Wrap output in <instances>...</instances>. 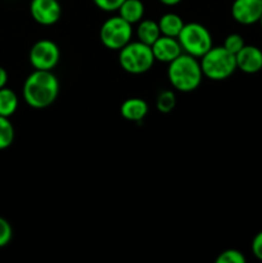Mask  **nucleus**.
<instances>
[{
	"label": "nucleus",
	"instance_id": "nucleus-11",
	"mask_svg": "<svg viewBox=\"0 0 262 263\" xmlns=\"http://www.w3.org/2000/svg\"><path fill=\"white\" fill-rule=\"evenodd\" d=\"M235 59L236 68L244 73H257L262 69V50L254 45H244Z\"/></svg>",
	"mask_w": 262,
	"mask_h": 263
},
{
	"label": "nucleus",
	"instance_id": "nucleus-21",
	"mask_svg": "<svg viewBox=\"0 0 262 263\" xmlns=\"http://www.w3.org/2000/svg\"><path fill=\"white\" fill-rule=\"evenodd\" d=\"M13 229L9 221L0 216V248H4L12 241Z\"/></svg>",
	"mask_w": 262,
	"mask_h": 263
},
{
	"label": "nucleus",
	"instance_id": "nucleus-5",
	"mask_svg": "<svg viewBox=\"0 0 262 263\" xmlns=\"http://www.w3.org/2000/svg\"><path fill=\"white\" fill-rule=\"evenodd\" d=\"M182 51L195 58H202L213 46L212 35L202 23H185L181 32L177 36Z\"/></svg>",
	"mask_w": 262,
	"mask_h": 263
},
{
	"label": "nucleus",
	"instance_id": "nucleus-6",
	"mask_svg": "<svg viewBox=\"0 0 262 263\" xmlns=\"http://www.w3.org/2000/svg\"><path fill=\"white\" fill-rule=\"evenodd\" d=\"M99 37L103 45L109 50H118L127 45L133 37V25L120 15H115L100 26Z\"/></svg>",
	"mask_w": 262,
	"mask_h": 263
},
{
	"label": "nucleus",
	"instance_id": "nucleus-1",
	"mask_svg": "<svg viewBox=\"0 0 262 263\" xmlns=\"http://www.w3.org/2000/svg\"><path fill=\"white\" fill-rule=\"evenodd\" d=\"M59 91L61 84L53 71L33 69L23 82L22 97L26 104L33 109H44L55 102Z\"/></svg>",
	"mask_w": 262,
	"mask_h": 263
},
{
	"label": "nucleus",
	"instance_id": "nucleus-7",
	"mask_svg": "<svg viewBox=\"0 0 262 263\" xmlns=\"http://www.w3.org/2000/svg\"><path fill=\"white\" fill-rule=\"evenodd\" d=\"M28 61L33 69L53 71L61 61V49L49 39L36 41L30 49Z\"/></svg>",
	"mask_w": 262,
	"mask_h": 263
},
{
	"label": "nucleus",
	"instance_id": "nucleus-2",
	"mask_svg": "<svg viewBox=\"0 0 262 263\" xmlns=\"http://www.w3.org/2000/svg\"><path fill=\"white\" fill-rule=\"evenodd\" d=\"M167 79L171 86L180 92H192L199 87L203 80L200 62L195 57L182 53L169 63Z\"/></svg>",
	"mask_w": 262,
	"mask_h": 263
},
{
	"label": "nucleus",
	"instance_id": "nucleus-8",
	"mask_svg": "<svg viewBox=\"0 0 262 263\" xmlns=\"http://www.w3.org/2000/svg\"><path fill=\"white\" fill-rule=\"evenodd\" d=\"M30 13L39 25L53 26L62 17L61 3L59 0H31Z\"/></svg>",
	"mask_w": 262,
	"mask_h": 263
},
{
	"label": "nucleus",
	"instance_id": "nucleus-22",
	"mask_svg": "<svg viewBox=\"0 0 262 263\" xmlns=\"http://www.w3.org/2000/svg\"><path fill=\"white\" fill-rule=\"evenodd\" d=\"M125 0H92L95 7L103 12H117Z\"/></svg>",
	"mask_w": 262,
	"mask_h": 263
},
{
	"label": "nucleus",
	"instance_id": "nucleus-18",
	"mask_svg": "<svg viewBox=\"0 0 262 263\" xmlns=\"http://www.w3.org/2000/svg\"><path fill=\"white\" fill-rule=\"evenodd\" d=\"M156 107L161 113H170L176 107V97L172 90H162L156 99Z\"/></svg>",
	"mask_w": 262,
	"mask_h": 263
},
{
	"label": "nucleus",
	"instance_id": "nucleus-13",
	"mask_svg": "<svg viewBox=\"0 0 262 263\" xmlns=\"http://www.w3.org/2000/svg\"><path fill=\"white\" fill-rule=\"evenodd\" d=\"M117 12L120 17H122L131 25H135L143 20L145 7L141 0H125Z\"/></svg>",
	"mask_w": 262,
	"mask_h": 263
},
{
	"label": "nucleus",
	"instance_id": "nucleus-23",
	"mask_svg": "<svg viewBox=\"0 0 262 263\" xmlns=\"http://www.w3.org/2000/svg\"><path fill=\"white\" fill-rule=\"evenodd\" d=\"M252 253L254 254L256 258L262 261V231H259L252 240Z\"/></svg>",
	"mask_w": 262,
	"mask_h": 263
},
{
	"label": "nucleus",
	"instance_id": "nucleus-27",
	"mask_svg": "<svg viewBox=\"0 0 262 263\" xmlns=\"http://www.w3.org/2000/svg\"><path fill=\"white\" fill-rule=\"evenodd\" d=\"M259 2H261V3H262V0H259Z\"/></svg>",
	"mask_w": 262,
	"mask_h": 263
},
{
	"label": "nucleus",
	"instance_id": "nucleus-10",
	"mask_svg": "<svg viewBox=\"0 0 262 263\" xmlns=\"http://www.w3.org/2000/svg\"><path fill=\"white\" fill-rule=\"evenodd\" d=\"M154 59L162 63H171L174 59H176L180 54H182L181 45H180L177 37H170V36L161 35L157 39L156 43L152 45Z\"/></svg>",
	"mask_w": 262,
	"mask_h": 263
},
{
	"label": "nucleus",
	"instance_id": "nucleus-25",
	"mask_svg": "<svg viewBox=\"0 0 262 263\" xmlns=\"http://www.w3.org/2000/svg\"><path fill=\"white\" fill-rule=\"evenodd\" d=\"M158 2L161 3V4L167 5V7H175V5L180 4L182 0H158Z\"/></svg>",
	"mask_w": 262,
	"mask_h": 263
},
{
	"label": "nucleus",
	"instance_id": "nucleus-15",
	"mask_svg": "<svg viewBox=\"0 0 262 263\" xmlns=\"http://www.w3.org/2000/svg\"><path fill=\"white\" fill-rule=\"evenodd\" d=\"M161 36L158 22L152 20H141L136 27V37L139 41L152 46Z\"/></svg>",
	"mask_w": 262,
	"mask_h": 263
},
{
	"label": "nucleus",
	"instance_id": "nucleus-3",
	"mask_svg": "<svg viewBox=\"0 0 262 263\" xmlns=\"http://www.w3.org/2000/svg\"><path fill=\"white\" fill-rule=\"evenodd\" d=\"M203 77L212 81H223L236 71V59L223 46H212L200 58Z\"/></svg>",
	"mask_w": 262,
	"mask_h": 263
},
{
	"label": "nucleus",
	"instance_id": "nucleus-4",
	"mask_svg": "<svg viewBox=\"0 0 262 263\" xmlns=\"http://www.w3.org/2000/svg\"><path fill=\"white\" fill-rule=\"evenodd\" d=\"M121 68L130 74H143L153 67L154 59L152 46L141 41H130L118 54Z\"/></svg>",
	"mask_w": 262,
	"mask_h": 263
},
{
	"label": "nucleus",
	"instance_id": "nucleus-24",
	"mask_svg": "<svg viewBox=\"0 0 262 263\" xmlns=\"http://www.w3.org/2000/svg\"><path fill=\"white\" fill-rule=\"evenodd\" d=\"M8 79H9V76H8L7 69L3 68V67L0 66V89H3V87L7 86Z\"/></svg>",
	"mask_w": 262,
	"mask_h": 263
},
{
	"label": "nucleus",
	"instance_id": "nucleus-20",
	"mask_svg": "<svg viewBox=\"0 0 262 263\" xmlns=\"http://www.w3.org/2000/svg\"><path fill=\"white\" fill-rule=\"evenodd\" d=\"M244 45H246V43H244V39L241 37V35H239V33H230V35L226 36L222 46L226 50H229L235 55L236 53H239L243 49Z\"/></svg>",
	"mask_w": 262,
	"mask_h": 263
},
{
	"label": "nucleus",
	"instance_id": "nucleus-9",
	"mask_svg": "<svg viewBox=\"0 0 262 263\" xmlns=\"http://www.w3.org/2000/svg\"><path fill=\"white\" fill-rule=\"evenodd\" d=\"M231 15L240 25H254L262 15V3L259 0H234Z\"/></svg>",
	"mask_w": 262,
	"mask_h": 263
},
{
	"label": "nucleus",
	"instance_id": "nucleus-19",
	"mask_svg": "<svg viewBox=\"0 0 262 263\" xmlns=\"http://www.w3.org/2000/svg\"><path fill=\"white\" fill-rule=\"evenodd\" d=\"M216 263H246V257L238 249H225L218 254Z\"/></svg>",
	"mask_w": 262,
	"mask_h": 263
},
{
	"label": "nucleus",
	"instance_id": "nucleus-16",
	"mask_svg": "<svg viewBox=\"0 0 262 263\" xmlns=\"http://www.w3.org/2000/svg\"><path fill=\"white\" fill-rule=\"evenodd\" d=\"M18 104L20 100L12 89L7 86L0 89V116L9 118L17 112Z\"/></svg>",
	"mask_w": 262,
	"mask_h": 263
},
{
	"label": "nucleus",
	"instance_id": "nucleus-26",
	"mask_svg": "<svg viewBox=\"0 0 262 263\" xmlns=\"http://www.w3.org/2000/svg\"><path fill=\"white\" fill-rule=\"evenodd\" d=\"M259 25H261V27H262V15H261V20H259Z\"/></svg>",
	"mask_w": 262,
	"mask_h": 263
},
{
	"label": "nucleus",
	"instance_id": "nucleus-12",
	"mask_svg": "<svg viewBox=\"0 0 262 263\" xmlns=\"http://www.w3.org/2000/svg\"><path fill=\"white\" fill-rule=\"evenodd\" d=\"M148 103L141 98H128L121 104L120 112L130 122H141L148 115Z\"/></svg>",
	"mask_w": 262,
	"mask_h": 263
},
{
	"label": "nucleus",
	"instance_id": "nucleus-17",
	"mask_svg": "<svg viewBox=\"0 0 262 263\" xmlns=\"http://www.w3.org/2000/svg\"><path fill=\"white\" fill-rule=\"evenodd\" d=\"M14 126L8 117L0 116V151L8 149L14 141Z\"/></svg>",
	"mask_w": 262,
	"mask_h": 263
},
{
	"label": "nucleus",
	"instance_id": "nucleus-14",
	"mask_svg": "<svg viewBox=\"0 0 262 263\" xmlns=\"http://www.w3.org/2000/svg\"><path fill=\"white\" fill-rule=\"evenodd\" d=\"M184 25L185 22L182 21V18L176 13H164L158 20L161 35L170 36V37H177Z\"/></svg>",
	"mask_w": 262,
	"mask_h": 263
}]
</instances>
